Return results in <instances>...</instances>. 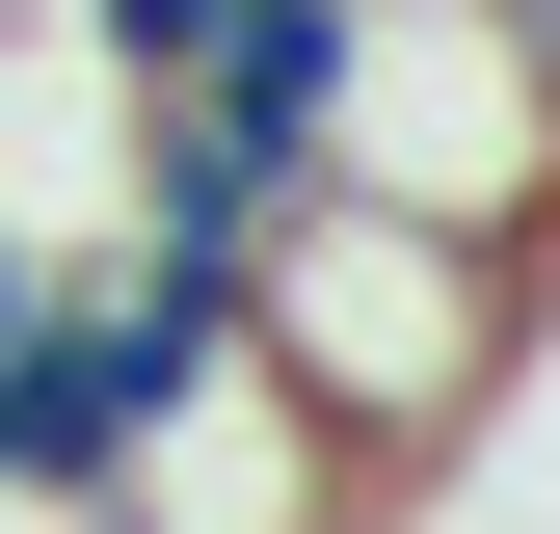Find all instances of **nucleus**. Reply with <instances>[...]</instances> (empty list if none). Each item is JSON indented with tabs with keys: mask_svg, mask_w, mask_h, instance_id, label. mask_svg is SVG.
Listing matches in <instances>:
<instances>
[{
	"mask_svg": "<svg viewBox=\"0 0 560 534\" xmlns=\"http://www.w3.org/2000/svg\"><path fill=\"white\" fill-rule=\"evenodd\" d=\"M241 374L400 508V481H454L480 400L534 374V267L454 241V214H400V187H294V214L241 241Z\"/></svg>",
	"mask_w": 560,
	"mask_h": 534,
	"instance_id": "1",
	"label": "nucleus"
},
{
	"mask_svg": "<svg viewBox=\"0 0 560 534\" xmlns=\"http://www.w3.org/2000/svg\"><path fill=\"white\" fill-rule=\"evenodd\" d=\"M320 187H400V214L560 267V54H534V0H347Z\"/></svg>",
	"mask_w": 560,
	"mask_h": 534,
	"instance_id": "2",
	"label": "nucleus"
},
{
	"mask_svg": "<svg viewBox=\"0 0 560 534\" xmlns=\"http://www.w3.org/2000/svg\"><path fill=\"white\" fill-rule=\"evenodd\" d=\"M107 534H374V481L267 400L241 348L214 374H161V428H133V481H107Z\"/></svg>",
	"mask_w": 560,
	"mask_h": 534,
	"instance_id": "3",
	"label": "nucleus"
},
{
	"mask_svg": "<svg viewBox=\"0 0 560 534\" xmlns=\"http://www.w3.org/2000/svg\"><path fill=\"white\" fill-rule=\"evenodd\" d=\"M0 321H27V241H0Z\"/></svg>",
	"mask_w": 560,
	"mask_h": 534,
	"instance_id": "4",
	"label": "nucleus"
}]
</instances>
